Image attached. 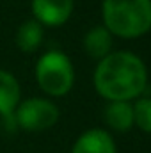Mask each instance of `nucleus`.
Masks as SVG:
<instances>
[{
	"label": "nucleus",
	"instance_id": "obj_8",
	"mask_svg": "<svg viewBox=\"0 0 151 153\" xmlns=\"http://www.w3.org/2000/svg\"><path fill=\"white\" fill-rule=\"evenodd\" d=\"M84 48H85V52L91 59L101 61L112 50V34L103 25L101 27L100 25L93 27L84 38Z\"/></svg>",
	"mask_w": 151,
	"mask_h": 153
},
{
	"label": "nucleus",
	"instance_id": "obj_6",
	"mask_svg": "<svg viewBox=\"0 0 151 153\" xmlns=\"http://www.w3.org/2000/svg\"><path fill=\"white\" fill-rule=\"evenodd\" d=\"M71 153H117L110 134L100 128L84 132L73 144Z\"/></svg>",
	"mask_w": 151,
	"mask_h": 153
},
{
	"label": "nucleus",
	"instance_id": "obj_9",
	"mask_svg": "<svg viewBox=\"0 0 151 153\" xmlns=\"http://www.w3.org/2000/svg\"><path fill=\"white\" fill-rule=\"evenodd\" d=\"M105 123L115 132H128L133 126V105L130 102H110L105 109Z\"/></svg>",
	"mask_w": 151,
	"mask_h": 153
},
{
	"label": "nucleus",
	"instance_id": "obj_5",
	"mask_svg": "<svg viewBox=\"0 0 151 153\" xmlns=\"http://www.w3.org/2000/svg\"><path fill=\"white\" fill-rule=\"evenodd\" d=\"M75 7V0H32V13L36 22L46 27L64 25Z\"/></svg>",
	"mask_w": 151,
	"mask_h": 153
},
{
	"label": "nucleus",
	"instance_id": "obj_3",
	"mask_svg": "<svg viewBox=\"0 0 151 153\" xmlns=\"http://www.w3.org/2000/svg\"><path fill=\"white\" fill-rule=\"evenodd\" d=\"M36 80L50 96L68 94L75 82V70L70 57L59 50H50L41 55L36 64Z\"/></svg>",
	"mask_w": 151,
	"mask_h": 153
},
{
	"label": "nucleus",
	"instance_id": "obj_11",
	"mask_svg": "<svg viewBox=\"0 0 151 153\" xmlns=\"http://www.w3.org/2000/svg\"><path fill=\"white\" fill-rule=\"evenodd\" d=\"M133 125L151 134V98H139L133 103Z\"/></svg>",
	"mask_w": 151,
	"mask_h": 153
},
{
	"label": "nucleus",
	"instance_id": "obj_1",
	"mask_svg": "<svg viewBox=\"0 0 151 153\" xmlns=\"http://www.w3.org/2000/svg\"><path fill=\"white\" fill-rule=\"evenodd\" d=\"M94 89L109 102H130L139 98L148 84V70L141 57L132 52H110L98 61Z\"/></svg>",
	"mask_w": 151,
	"mask_h": 153
},
{
	"label": "nucleus",
	"instance_id": "obj_2",
	"mask_svg": "<svg viewBox=\"0 0 151 153\" xmlns=\"http://www.w3.org/2000/svg\"><path fill=\"white\" fill-rule=\"evenodd\" d=\"M103 27L117 38L135 39L151 30V0H103Z\"/></svg>",
	"mask_w": 151,
	"mask_h": 153
},
{
	"label": "nucleus",
	"instance_id": "obj_7",
	"mask_svg": "<svg viewBox=\"0 0 151 153\" xmlns=\"http://www.w3.org/2000/svg\"><path fill=\"white\" fill-rule=\"evenodd\" d=\"M20 84L5 70H0V116L11 119L20 105Z\"/></svg>",
	"mask_w": 151,
	"mask_h": 153
},
{
	"label": "nucleus",
	"instance_id": "obj_4",
	"mask_svg": "<svg viewBox=\"0 0 151 153\" xmlns=\"http://www.w3.org/2000/svg\"><path fill=\"white\" fill-rule=\"evenodd\" d=\"M14 121L27 132H43L59 121V109L44 98H29L20 102L14 111Z\"/></svg>",
	"mask_w": 151,
	"mask_h": 153
},
{
	"label": "nucleus",
	"instance_id": "obj_10",
	"mask_svg": "<svg viewBox=\"0 0 151 153\" xmlns=\"http://www.w3.org/2000/svg\"><path fill=\"white\" fill-rule=\"evenodd\" d=\"M43 43V25L36 20L25 22L16 30V46L27 53L36 52Z\"/></svg>",
	"mask_w": 151,
	"mask_h": 153
}]
</instances>
